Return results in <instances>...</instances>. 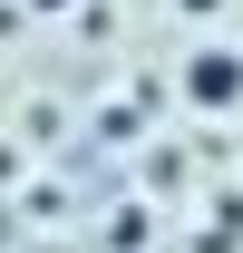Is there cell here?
<instances>
[{
	"label": "cell",
	"mask_w": 243,
	"mask_h": 253,
	"mask_svg": "<svg viewBox=\"0 0 243 253\" xmlns=\"http://www.w3.org/2000/svg\"><path fill=\"white\" fill-rule=\"evenodd\" d=\"M185 107H204V117L243 107V49H224V39L185 49Z\"/></svg>",
	"instance_id": "cell-1"
},
{
	"label": "cell",
	"mask_w": 243,
	"mask_h": 253,
	"mask_svg": "<svg viewBox=\"0 0 243 253\" xmlns=\"http://www.w3.org/2000/svg\"><path fill=\"white\" fill-rule=\"evenodd\" d=\"M175 10H185V20H214V10H224V0H175Z\"/></svg>",
	"instance_id": "cell-2"
}]
</instances>
